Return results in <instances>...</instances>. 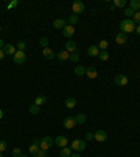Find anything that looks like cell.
Segmentation results:
<instances>
[{
    "label": "cell",
    "instance_id": "1",
    "mask_svg": "<svg viewBox=\"0 0 140 157\" xmlns=\"http://www.w3.org/2000/svg\"><path fill=\"white\" fill-rule=\"evenodd\" d=\"M119 28H121V33L123 34H130L135 31V28H136V24L135 21L132 19H125V20H122L121 24H119Z\"/></svg>",
    "mask_w": 140,
    "mask_h": 157
},
{
    "label": "cell",
    "instance_id": "2",
    "mask_svg": "<svg viewBox=\"0 0 140 157\" xmlns=\"http://www.w3.org/2000/svg\"><path fill=\"white\" fill-rule=\"evenodd\" d=\"M84 10H85V7H84V3H83V1H80V0H76V1H73V3H71V11H73V14H76V16H79V14H83Z\"/></svg>",
    "mask_w": 140,
    "mask_h": 157
},
{
    "label": "cell",
    "instance_id": "3",
    "mask_svg": "<svg viewBox=\"0 0 140 157\" xmlns=\"http://www.w3.org/2000/svg\"><path fill=\"white\" fill-rule=\"evenodd\" d=\"M53 146V139L51 138V136H45V138L41 139V142H39V149H42V150H49V149Z\"/></svg>",
    "mask_w": 140,
    "mask_h": 157
},
{
    "label": "cell",
    "instance_id": "4",
    "mask_svg": "<svg viewBox=\"0 0 140 157\" xmlns=\"http://www.w3.org/2000/svg\"><path fill=\"white\" fill-rule=\"evenodd\" d=\"M70 149L71 150H76V152H83L85 149V142L81 140V139H74L71 143H70Z\"/></svg>",
    "mask_w": 140,
    "mask_h": 157
},
{
    "label": "cell",
    "instance_id": "5",
    "mask_svg": "<svg viewBox=\"0 0 140 157\" xmlns=\"http://www.w3.org/2000/svg\"><path fill=\"white\" fill-rule=\"evenodd\" d=\"M53 143H55L56 146H59L60 149H63V147H67L69 140H67V138H66V136H63V135H57V136H56V139L53 140Z\"/></svg>",
    "mask_w": 140,
    "mask_h": 157
},
{
    "label": "cell",
    "instance_id": "6",
    "mask_svg": "<svg viewBox=\"0 0 140 157\" xmlns=\"http://www.w3.org/2000/svg\"><path fill=\"white\" fill-rule=\"evenodd\" d=\"M113 81H115V84H116V86H121V87H123V86H126V84L129 83V78L126 77L125 74H116V76L113 77Z\"/></svg>",
    "mask_w": 140,
    "mask_h": 157
},
{
    "label": "cell",
    "instance_id": "7",
    "mask_svg": "<svg viewBox=\"0 0 140 157\" xmlns=\"http://www.w3.org/2000/svg\"><path fill=\"white\" fill-rule=\"evenodd\" d=\"M13 59H14V62H15L17 65H21V63H24V62H25V59H27V56H25V52L17 51V52H15V53L13 55Z\"/></svg>",
    "mask_w": 140,
    "mask_h": 157
},
{
    "label": "cell",
    "instance_id": "8",
    "mask_svg": "<svg viewBox=\"0 0 140 157\" xmlns=\"http://www.w3.org/2000/svg\"><path fill=\"white\" fill-rule=\"evenodd\" d=\"M76 125H77L76 116H67V118H65V121H63V126H65L66 129H73Z\"/></svg>",
    "mask_w": 140,
    "mask_h": 157
},
{
    "label": "cell",
    "instance_id": "9",
    "mask_svg": "<svg viewBox=\"0 0 140 157\" xmlns=\"http://www.w3.org/2000/svg\"><path fill=\"white\" fill-rule=\"evenodd\" d=\"M62 31H63V35H65L66 38H69V39L73 37V35H74V33H76L74 27H73V25H70V24H67V25H66V27L63 28Z\"/></svg>",
    "mask_w": 140,
    "mask_h": 157
},
{
    "label": "cell",
    "instance_id": "10",
    "mask_svg": "<svg viewBox=\"0 0 140 157\" xmlns=\"http://www.w3.org/2000/svg\"><path fill=\"white\" fill-rule=\"evenodd\" d=\"M94 139H95L97 142H105L108 139V135L105 130H97V132L94 133Z\"/></svg>",
    "mask_w": 140,
    "mask_h": 157
},
{
    "label": "cell",
    "instance_id": "11",
    "mask_svg": "<svg viewBox=\"0 0 140 157\" xmlns=\"http://www.w3.org/2000/svg\"><path fill=\"white\" fill-rule=\"evenodd\" d=\"M115 42H116L118 45H125L126 42H127V35L123 34V33L116 34V37H115Z\"/></svg>",
    "mask_w": 140,
    "mask_h": 157
},
{
    "label": "cell",
    "instance_id": "12",
    "mask_svg": "<svg viewBox=\"0 0 140 157\" xmlns=\"http://www.w3.org/2000/svg\"><path fill=\"white\" fill-rule=\"evenodd\" d=\"M76 49H77V45H76L71 39H69V41L66 42V45H65V51L66 52H69V53H74Z\"/></svg>",
    "mask_w": 140,
    "mask_h": 157
},
{
    "label": "cell",
    "instance_id": "13",
    "mask_svg": "<svg viewBox=\"0 0 140 157\" xmlns=\"http://www.w3.org/2000/svg\"><path fill=\"white\" fill-rule=\"evenodd\" d=\"M67 21H66L65 19H56L55 21H53V27L56 28V30H63V28L67 25Z\"/></svg>",
    "mask_w": 140,
    "mask_h": 157
},
{
    "label": "cell",
    "instance_id": "14",
    "mask_svg": "<svg viewBox=\"0 0 140 157\" xmlns=\"http://www.w3.org/2000/svg\"><path fill=\"white\" fill-rule=\"evenodd\" d=\"M15 48H17V46L13 45V44H6L4 48H3V51H4L6 55H14V53L17 52L15 51Z\"/></svg>",
    "mask_w": 140,
    "mask_h": 157
},
{
    "label": "cell",
    "instance_id": "15",
    "mask_svg": "<svg viewBox=\"0 0 140 157\" xmlns=\"http://www.w3.org/2000/svg\"><path fill=\"white\" fill-rule=\"evenodd\" d=\"M42 53L45 56V59H48V60H52L55 58V53H53V51H52L49 46H48V48H43V49H42Z\"/></svg>",
    "mask_w": 140,
    "mask_h": 157
},
{
    "label": "cell",
    "instance_id": "16",
    "mask_svg": "<svg viewBox=\"0 0 140 157\" xmlns=\"http://www.w3.org/2000/svg\"><path fill=\"white\" fill-rule=\"evenodd\" d=\"M99 48H98V45H91L87 49V53H88V56H98L99 55Z\"/></svg>",
    "mask_w": 140,
    "mask_h": 157
},
{
    "label": "cell",
    "instance_id": "17",
    "mask_svg": "<svg viewBox=\"0 0 140 157\" xmlns=\"http://www.w3.org/2000/svg\"><path fill=\"white\" fill-rule=\"evenodd\" d=\"M76 104H77V101H76L74 97H67V98L65 100V105H66V108H69V110L74 108Z\"/></svg>",
    "mask_w": 140,
    "mask_h": 157
},
{
    "label": "cell",
    "instance_id": "18",
    "mask_svg": "<svg viewBox=\"0 0 140 157\" xmlns=\"http://www.w3.org/2000/svg\"><path fill=\"white\" fill-rule=\"evenodd\" d=\"M56 58H57L59 62H66V60H69L70 53H69V52H66V51H60L57 55H56Z\"/></svg>",
    "mask_w": 140,
    "mask_h": 157
},
{
    "label": "cell",
    "instance_id": "19",
    "mask_svg": "<svg viewBox=\"0 0 140 157\" xmlns=\"http://www.w3.org/2000/svg\"><path fill=\"white\" fill-rule=\"evenodd\" d=\"M85 74L88 76V78H97L98 77V70L95 67H87Z\"/></svg>",
    "mask_w": 140,
    "mask_h": 157
},
{
    "label": "cell",
    "instance_id": "20",
    "mask_svg": "<svg viewBox=\"0 0 140 157\" xmlns=\"http://www.w3.org/2000/svg\"><path fill=\"white\" fill-rule=\"evenodd\" d=\"M48 102V97L46 96H38L37 98H35V105H38V107H41V105H43V104H46Z\"/></svg>",
    "mask_w": 140,
    "mask_h": 157
},
{
    "label": "cell",
    "instance_id": "21",
    "mask_svg": "<svg viewBox=\"0 0 140 157\" xmlns=\"http://www.w3.org/2000/svg\"><path fill=\"white\" fill-rule=\"evenodd\" d=\"M85 70H87V67H85V66L77 65L74 67V73L77 74V76H80V77H81V76H84V74H85Z\"/></svg>",
    "mask_w": 140,
    "mask_h": 157
},
{
    "label": "cell",
    "instance_id": "22",
    "mask_svg": "<svg viewBox=\"0 0 140 157\" xmlns=\"http://www.w3.org/2000/svg\"><path fill=\"white\" fill-rule=\"evenodd\" d=\"M76 122H77V125H83V124H85V122H87V115H85V114H81V112H80L79 115L76 116Z\"/></svg>",
    "mask_w": 140,
    "mask_h": 157
},
{
    "label": "cell",
    "instance_id": "23",
    "mask_svg": "<svg viewBox=\"0 0 140 157\" xmlns=\"http://www.w3.org/2000/svg\"><path fill=\"white\" fill-rule=\"evenodd\" d=\"M67 23H69L70 25H73V27H74V24L79 23V16H76V14H70L69 19H67Z\"/></svg>",
    "mask_w": 140,
    "mask_h": 157
},
{
    "label": "cell",
    "instance_id": "24",
    "mask_svg": "<svg viewBox=\"0 0 140 157\" xmlns=\"http://www.w3.org/2000/svg\"><path fill=\"white\" fill-rule=\"evenodd\" d=\"M71 154H73V153H71V149H69V147L60 149V157H70Z\"/></svg>",
    "mask_w": 140,
    "mask_h": 157
},
{
    "label": "cell",
    "instance_id": "25",
    "mask_svg": "<svg viewBox=\"0 0 140 157\" xmlns=\"http://www.w3.org/2000/svg\"><path fill=\"white\" fill-rule=\"evenodd\" d=\"M130 9L135 11L140 10V0H130Z\"/></svg>",
    "mask_w": 140,
    "mask_h": 157
},
{
    "label": "cell",
    "instance_id": "26",
    "mask_svg": "<svg viewBox=\"0 0 140 157\" xmlns=\"http://www.w3.org/2000/svg\"><path fill=\"white\" fill-rule=\"evenodd\" d=\"M98 58H99V60H102V62H107V60L109 59V53H108L107 51H101L99 55H98Z\"/></svg>",
    "mask_w": 140,
    "mask_h": 157
},
{
    "label": "cell",
    "instance_id": "27",
    "mask_svg": "<svg viewBox=\"0 0 140 157\" xmlns=\"http://www.w3.org/2000/svg\"><path fill=\"white\" fill-rule=\"evenodd\" d=\"M28 152H29V153H31V154H32V156H34V154H37V153L38 152H39V146H38V144H31V146H29V147H28Z\"/></svg>",
    "mask_w": 140,
    "mask_h": 157
},
{
    "label": "cell",
    "instance_id": "28",
    "mask_svg": "<svg viewBox=\"0 0 140 157\" xmlns=\"http://www.w3.org/2000/svg\"><path fill=\"white\" fill-rule=\"evenodd\" d=\"M123 13H125V16L127 17V19H130V17L133 19V16H135V13H136V11H135V10H132L130 7H126Z\"/></svg>",
    "mask_w": 140,
    "mask_h": 157
},
{
    "label": "cell",
    "instance_id": "29",
    "mask_svg": "<svg viewBox=\"0 0 140 157\" xmlns=\"http://www.w3.org/2000/svg\"><path fill=\"white\" fill-rule=\"evenodd\" d=\"M98 48H99L101 51H107V48H108V41L107 39H102V41L98 42Z\"/></svg>",
    "mask_w": 140,
    "mask_h": 157
},
{
    "label": "cell",
    "instance_id": "30",
    "mask_svg": "<svg viewBox=\"0 0 140 157\" xmlns=\"http://www.w3.org/2000/svg\"><path fill=\"white\" fill-rule=\"evenodd\" d=\"M29 112H31V115H38L39 114V107L34 104L32 107H29Z\"/></svg>",
    "mask_w": 140,
    "mask_h": 157
},
{
    "label": "cell",
    "instance_id": "31",
    "mask_svg": "<svg viewBox=\"0 0 140 157\" xmlns=\"http://www.w3.org/2000/svg\"><path fill=\"white\" fill-rule=\"evenodd\" d=\"M15 46H17V48H18V51H21V52H25V49H27V44H25L24 41H20Z\"/></svg>",
    "mask_w": 140,
    "mask_h": 157
},
{
    "label": "cell",
    "instance_id": "32",
    "mask_svg": "<svg viewBox=\"0 0 140 157\" xmlns=\"http://www.w3.org/2000/svg\"><path fill=\"white\" fill-rule=\"evenodd\" d=\"M113 6L115 7H125L126 0H113Z\"/></svg>",
    "mask_w": 140,
    "mask_h": 157
},
{
    "label": "cell",
    "instance_id": "33",
    "mask_svg": "<svg viewBox=\"0 0 140 157\" xmlns=\"http://www.w3.org/2000/svg\"><path fill=\"white\" fill-rule=\"evenodd\" d=\"M39 44H41L43 48H48V45H49V39H48L46 37H42L41 39H39Z\"/></svg>",
    "mask_w": 140,
    "mask_h": 157
},
{
    "label": "cell",
    "instance_id": "34",
    "mask_svg": "<svg viewBox=\"0 0 140 157\" xmlns=\"http://www.w3.org/2000/svg\"><path fill=\"white\" fill-rule=\"evenodd\" d=\"M11 154H13V157H21V149H18V147H15V149H13V152H11Z\"/></svg>",
    "mask_w": 140,
    "mask_h": 157
},
{
    "label": "cell",
    "instance_id": "35",
    "mask_svg": "<svg viewBox=\"0 0 140 157\" xmlns=\"http://www.w3.org/2000/svg\"><path fill=\"white\" fill-rule=\"evenodd\" d=\"M7 149V142L6 140H0V153H3Z\"/></svg>",
    "mask_w": 140,
    "mask_h": 157
},
{
    "label": "cell",
    "instance_id": "36",
    "mask_svg": "<svg viewBox=\"0 0 140 157\" xmlns=\"http://www.w3.org/2000/svg\"><path fill=\"white\" fill-rule=\"evenodd\" d=\"M70 62H77L79 60V53L77 52H74V53H70Z\"/></svg>",
    "mask_w": 140,
    "mask_h": 157
},
{
    "label": "cell",
    "instance_id": "37",
    "mask_svg": "<svg viewBox=\"0 0 140 157\" xmlns=\"http://www.w3.org/2000/svg\"><path fill=\"white\" fill-rule=\"evenodd\" d=\"M132 20L135 21V24L137 23V24L140 25V11H136V13H135V16H133V19H132Z\"/></svg>",
    "mask_w": 140,
    "mask_h": 157
},
{
    "label": "cell",
    "instance_id": "38",
    "mask_svg": "<svg viewBox=\"0 0 140 157\" xmlns=\"http://www.w3.org/2000/svg\"><path fill=\"white\" fill-rule=\"evenodd\" d=\"M17 6H18V1H17V0H13V1H10L9 3V6H7V9H13V7H17Z\"/></svg>",
    "mask_w": 140,
    "mask_h": 157
},
{
    "label": "cell",
    "instance_id": "39",
    "mask_svg": "<svg viewBox=\"0 0 140 157\" xmlns=\"http://www.w3.org/2000/svg\"><path fill=\"white\" fill-rule=\"evenodd\" d=\"M37 154H38V157H48V152L46 150H42V149H39V152Z\"/></svg>",
    "mask_w": 140,
    "mask_h": 157
},
{
    "label": "cell",
    "instance_id": "40",
    "mask_svg": "<svg viewBox=\"0 0 140 157\" xmlns=\"http://www.w3.org/2000/svg\"><path fill=\"white\" fill-rule=\"evenodd\" d=\"M85 139H87V140H93V139H94V133H93V132H87V133H85Z\"/></svg>",
    "mask_w": 140,
    "mask_h": 157
},
{
    "label": "cell",
    "instance_id": "41",
    "mask_svg": "<svg viewBox=\"0 0 140 157\" xmlns=\"http://www.w3.org/2000/svg\"><path fill=\"white\" fill-rule=\"evenodd\" d=\"M4 55H6L4 51H3V49H0V60H3V59H4Z\"/></svg>",
    "mask_w": 140,
    "mask_h": 157
},
{
    "label": "cell",
    "instance_id": "42",
    "mask_svg": "<svg viewBox=\"0 0 140 157\" xmlns=\"http://www.w3.org/2000/svg\"><path fill=\"white\" fill-rule=\"evenodd\" d=\"M4 41H3V39H1V38H0V49H3V48H4Z\"/></svg>",
    "mask_w": 140,
    "mask_h": 157
},
{
    "label": "cell",
    "instance_id": "43",
    "mask_svg": "<svg viewBox=\"0 0 140 157\" xmlns=\"http://www.w3.org/2000/svg\"><path fill=\"white\" fill-rule=\"evenodd\" d=\"M39 142H41V139H38V138L34 139V144H38V146H39Z\"/></svg>",
    "mask_w": 140,
    "mask_h": 157
},
{
    "label": "cell",
    "instance_id": "44",
    "mask_svg": "<svg viewBox=\"0 0 140 157\" xmlns=\"http://www.w3.org/2000/svg\"><path fill=\"white\" fill-rule=\"evenodd\" d=\"M135 31H136V34H137V35H140V25H137V27L135 28Z\"/></svg>",
    "mask_w": 140,
    "mask_h": 157
},
{
    "label": "cell",
    "instance_id": "45",
    "mask_svg": "<svg viewBox=\"0 0 140 157\" xmlns=\"http://www.w3.org/2000/svg\"><path fill=\"white\" fill-rule=\"evenodd\" d=\"M70 157H81V156H80L79 153H74V154H71V156H70Z\"/></svg>",
    "mask_w": 140,
    "mask_h": 157
},
{
    "label": "cell",
    "instance_id": "46",
    "mask_svg": "<svg viewBox=\"0 0 140 157\" xmlns=\"http://www.w3.org/2000/svg\"><path fill=\"white\" fill-rule=\"evenodd\" d=\"M1 118H3V111L0 110V119H1Z\"/></svg>",
    "mask_w": 140,
    "mask_h": 157
},
{
    "label": "cell",
    "instance_id": "47",
    "mask_svg": "<svg viewBox=\"0 0 140 157\" xmlns=\"http://www.w3.org/2000/svg\"><path fill=\"white\" fill-rule=\"evenodd\" d=\"M21 157H27V156H25V154H21Z\"/></svg>",
    "mask_w": 140,
    "mask_h": 157
},
{
    "label": "cell",
    "instance_id": "48",
    "mask_svg": "<svg viewBox=\"0 0 140 157\" xmlns=\"http://www.w3.org/2000/svg\"><path fill=\"white\" fill-rule=\"evenodd\" d=\"M32 157H38V154H34V156Z\"/></svg>",
    "mask_w": 140,
    "mask_h": 157
},
{
    "label": "cell",
    "instance_id": "49",
    "mask_svg": "<svg viewBox=\"0 0 140 157\" xmlns=\"http://www.w3.org/2000/svg\"><path fill=\"white\" fill-rule=\"evenodd\" d=\"M0 157H3V153H0Z\"/></svg>",
    "mask_w": 140,
    "mask_h": 157
},
{
    "label": "cell",
    "instance_id": "50",
    "mask_svg": "<svg viewBox=\"0 0 140 157\" xmlns=\"http://www.w3.org/2000/svg\"><path fill=\"white\" fill-rule=\"evenodd\" d=\"M0 33H1V27H0Z\"/></svg>",
    "mask_w": 140,
    "mask_h": 157
},
{
    "label": "cell",
    "instance_id": "51",
    "mask_svg": "<svg viewBox=\"0 0 140 157\" xmlns=\"http://www.w3.org/2000/svg\"><path fill=\"white\" fill-rule=\"evenodd\" d=\"M59 157H60V156H59Z\"/></svg>",
    "mask_w": 140,
    "mask_h": 157
}]
</instances>
